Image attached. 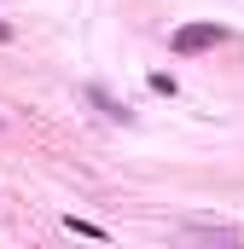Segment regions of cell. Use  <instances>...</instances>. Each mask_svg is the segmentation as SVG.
I'll use <instances>...</instances> for the list:
<instances>
[{"mask_svg":"<svg viewBox=\"0 0 244 249\" xmlns=\"http://www.w3.org/2000/svg\"><path fill=\"white\" fill-rule=\"evenodd\" d=\"M87 93H93V105H99L105 116H122V122H128V110H122V105L111 99V93H105V87H87Z\"/></svg>","mask_w":244,"mask_h":249,"instance_id":"obj_3","label":"cell"},{"mask_svg":"<svg viewBox=\"0 0 244 249\" xmlns=\"http://www.w3.org/2000/svg\"><path fill=\"white\" fill-rule=\"evenodd\" d=\"M221 41H227V29H221V23H181L169 47H175L181 58H192V53H209V47H221Z\"/></svg>","mask_w":244,"mask_h":249,"instance_id":"obj_1","label":"cell"},{"mask_svg":"<svg viewBox=\"0 0 244 249\" xmlns=\"http://www.w3.org/2000/svg\"><path fill=\"white\" fill-rule=\"evenodd\" d=\"M151 93H169V99H175V75H169V70H157V75H151Z\"/></svg>","mask_w":244,"mask_h":249,"instance_id":"obj_4","label":"cell"},{"mask_svg":"<svg viewBox=\"0 0 244 249\" xmlns=\"http://www.w3.org/2000/svg\"><path fill=\"white\" fill-rule=\"evenodd\" d=\"M64 226H70V232H76V238H99V244H105V238H111V232H105V226H93V220H76V214H64Z\"/></svg>","mask_w":244,"mask_h":249,"instance_id":"obj_2","label":"cell"},{"mask_svg":"<svg viewBox=\"0 0 244 249\" xmlns=\"http://www.w3.org/2000/svg\"><path fill=\"white\" fill-rule=\"evenodd\" d=\"M0 41H12V23H6V18H0Z\"/></svg>","mask_w":244,"mask_h":249,"instance_id":"obj_5","label":"cell"}]
</instances>
